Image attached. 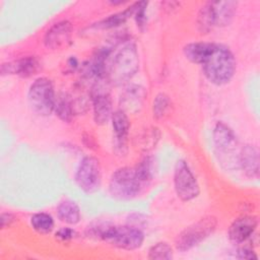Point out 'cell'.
<instances>
[{
  "label": "cell",
  "mask_w": 260,
  "mask_h": 260,
  "mask_svg": "<svg viewBox=\"0 0 260 260\" xmlns=\"http://www.w3.org/2000/svg\"><path fill=\"white\" fill-rule=\"evenodd\" d=\"M238 257L241 259H257L255 253L248 248H242L238 251Z\"/></svg>",
  "instance_id": "f1b7e54d"
},
{
  "label": "cell",
  "mask_w": 260,
  "mask_h": 260,
  "mask_svg": "<svg viewBox=\"0 0 260 260\" xmlns=\"http://www.w3.org/2000/svg\"><path fill=\"white\" fill-rule=\"evenodd\" d=\"M214 26H225L231 23L236 13L237 2L213 1L209 2Z\"/></svg>",
  "instance_id": "5bb4252c"
},
{
  "label": "cell",
  "mask_w": 260,
  "mask_h": 260,
  "mask_svg": "<svg viewBox=\"0 0 260 260\" xmlns=\"http://www.w3.org/2000/svg\"><path fill=\"white\" fill-rule=\"evenodd\" d=\"M171 102L169 96L166 93H158L154 100H153V105H152V112H153V117L156 119H160L164 117V115L167 113L168 109L170 108Z\"/></svg>",
  "instance_id": "d4e9b609"
},
{
  "label": "cell",
  "mask_w": 260,
  "mask_h": 260,
  "mask_svg": "<svg viewBox=\"0 0 260 260\" xmlns=\"http://www.w3.org/2000/svg\"><path fill=\"white\" fill-rule=\"evenodd\" d=\"M205 77L213 84L228 83L236 71V59L232 51L219 44H215L212 52L202 64Z\"/></svg>",
  "instance_id": "7a4b0ae2"
},
{
  "label": "cell",
  "mask_w": 260,
  "mask_h": 260,
  "mask_svg": "<svg viewBox=\"0 0 260 260\" xmlns=\"http://www.w3.org/2000/svg\"><path fill=\"white\" fill-rule=\"evenodd\" d=\"M137 6H138V2H135L131 6H129L127 9H125L124 11L112 14L109 17L99 21L98 23H95L94 26H96L98 28H103V29L118 26V25L124 23L129 17L134 15V13L137 9Z\"/></svg>",
  "instance_id": "d6986e66"
},
{
  "label": "cell",
  "mask_w": 260,
  "mask_h": 260,
  "mask_svg": "<svg viewBox=\"0 0 260 260\" xmlns=\"http://www.w3.org/2000/svg\"><path fill=\"white\" fill-rule=\"evenodd\" d=\"M258 219L253 215H243L235 219L229 229V238L234 243H243L255 232Z\"/></svg>",
  "instance_id": "8fae6325"
},
{
  "label": "cell",
  "mask_w": 260,
  "mask_h": 260,
  "mask_svg": "<svg viewBox=\"0 0 260 260\" xmlns=\"http://www.w3.org/2000/svg\"><path fill=\"white\" fill-rule=\"evenodd\" d=\"M14 220V216L11 213H2L1 214V228L5 229L9 226Z\"/></svg>",
  "instance_id": "f546056e"
},
{
  "label": "cell",
  "mask_w": 260,
  "mask_h": 260,
  "mask_svg": "<svg viewBox=\"0 0 260 260\" xmlns=\"http://www.w3.org/2000/svg\"><path fill=\"white\" fill-rule=\"evenodd\" d=\"M173 258L172 247L165 242H159L153 245L148 251V259L154 260H171Z\"/></svg>",
  "instance_id": "cb8c5ba5"
},
{
  "label": "cell",
  "mask_w": 260,
  "mask_h": 260,
  "mask_svg": "<svg viewBox=\"0 0 260 260\" xmlns=\"http://www.w3.org/2000/svg\"><path fill=\"white\" fill-rule=\"evenodd\" d=\"M138 68L139 58L136 46L128 41L114 52L106 68V78L110 82L120 85L128 81L137 72Z\"/></svg>",
  "instance_id": "6da1fadb"
},
{
  "label": "cell",
  "mask_w": 260,
  "mask_h": 260,
  "mask_svg": "<svg viewBox=\"0 0 260 260\" xmlns=\"http://www.w3.org/2000/svg\"><path fill=\"white\" fill-rule=\"evenodd\" d=\"M143 182L139 179L135 168L123 167L116 170L109 182V192L112 197L119 200H129L136 197Z\"/></svg>",
  "instance_id": "277c9868"
},
{
  "label": "cell",
  "mask_w": 260,
  "mask_h": 260,
  "mask_svg": "<svg viewBox=\"0 0 260 260\" xmlns=\"http://www.w3.org/2000/svg\"><path fill=\"white\" fill-rule=\"evenodd\" d=\"M27 99L31 110L41 116H49L55 107L56 95L52 81L46 77H39L30 85Z\"/></svg>",
  "instance_id": "5b68a950"
},
{
  "label": "cell",
  "mask_w": 260,
  "mask_h": 260,
  "mask_svg": "<svg viewBox=\"0 0 260 260\" xmlns=\"http://www.w3.org/2000/svg\"><path fill=\"white\" fill-rule=\"evenodd\" d=\"M58 218L67 224H76L80 220V209L78 205L69 199L61 201L57 207Z\"/></svg>",
  "instance_id": "e0dca14e"
},
{
  "label": "cell",
  "mask_w": 260,
  "mask_h": 260,
  "mask_svg": "<svg viewBox=\"0 0 260 260\" xmlns=\"http://www.w3.org/2000/svg\"><path fill=\"white\" fill-rule=\"evenodd\" d=\"M217 225V219L214 216L208 215L200 218L182 231L175 242L176 248L179 251L185 252L200 244L209 237Z\"/></svg>",
  "instance_id": "8992f818"
},
{
  "label": "cell",
  "mask_w": 260,
  "mask_h": 260,
  "mask_svg": "<svg viewBox=\"0 0 260 260\" xmlns=\"http://www.w3.org/2000/svg\"><path fill=\"white\" fill-rule=\"evenodd\" d=\"M174 186L177 196L182 201H190L200 193L198 182L184 159H179L175 166Z\"/></svg>",
  "instance_id": "ba28073f"
},
{
  "label": "cell",
  "mask_w": 260,
  "mask_h": 260,
  "mask_svg": "<svg viewBox=\"0 0 260 260\" xmlns=\"http://www.w3.org/2000/svg\"><path fill=\"white\" fill-rule=\"evenodd\" d=\"M239 162L249 178H257L259 175V149L255 145H245L240 153Z\"/></svg>",
  "instance_id": "9a60e30c"
},
{
  "label": "cell",
  "mask_w": 260,
  "mask_h": 260,
  "mask_svg": "<svg viewBox=\"0 0 260 260\" xmlns=\"http://www.w3.org/2000/svg\"><path fill=\"white\" fill-rule=\"evenodd\" d=\"M105 78L99 79L91 90V102L93 108V119L99 125L107 124L113 116V106L110 92L103 82Z\"/></svg>",
  "instance_id": "9c48e42d"
},
{
  "label": "cell",
  "mask_w": 260,
  "mask_h": 260,
  "mask_svg": "<svg viewBox=\"0 0 260 260\" xmlns=\"http://www.w3.org/2000/svg\"><path fill=\"white\" fill-rule=\"evenodd\" d=\"M147 2L145 1H140L138 2V6H137V9L134 13L135 15V19H136V22H137V25L138 26H143L145 25V21H146V17H145V10H146V7H147Z\"/></svg>",
  "instance_id": "4316f807"
},
{
  "label": "cell",
  "mask_w": 260,
  "mask_h": 260,
  "mask_svg": "<svg viewBox=\"0 0 260 260\" xmlns=\"http://www.w3.org/2000/svg\"><path fill=\"white\" fill-rule=\"evenodd\" d=\"M213 43H205V42H196L190 43L186 45L183 49L185 57L196 64H203L205 60L208 58L210 53L214 48Z\"/></svg>",
  "instance_id": "2e32d148"
},
{
  "label": "cell",
  "mask_w": 260,
  "mask_h": 260,
  "mask_svg": "<svg viewBox=\"0 0 260 260\" xmlns=\"http://www.w3.org/2000/svg\"><path fill=\"white\" fill-rule=\"evenodd\" d=\"M135 171L139 177V179L143 182L146 183L148 182L151 177V165H150V159L148 157H145L143 160L140 161V164L135 168Z\"/></svg>",
  "instance_id": "484cf974"
},
{
  "label": "cell",
  "mask_w": 260,
  "mask_h": 260,
  "mask_svg": "<svg viewBox=\"0 0 260 260\" xmlns=\"http://www.w3.org/2000/svg\"><path fill=\"white\" fill-rule=\"evenodd\" d=\"M54 111L62 121L69 122L72 119L74 109L69 99L66 95L62 94V95H59L58 98L56 96Z\"/></svg>",
  "instance_id": "7402d4cb"
},
{
  "label": "cell",
  "mask_w": 260,
  "mask_h": 260,
  "mask_svg": "<svg viewBox=\"0 0 260 260\" xmlns=\"http://www.w3.org/2000/svg\"><path fill=\"white\" fill-rule=\"evenodd\" d=\"M197 24H198V27H199V29L202 34H206L214 27L209 2L204 4L201 7V9L199 10L198 16H197Z\"/></svg>",
  "instance_id": "603a6c76"
},
{
  "label": "cell",
  "mask_w": 260,
  "mask_h": 260,
  "mask_svg": "<svg viewBox=\"0 0 260 260\" xmlns=\"http://www.w3.org/2000/svg\"><path fill=\"white\" fill-rule=\"evenodd\" d=\"M213 141L219 152L230 153L236 149L237 139L233 130L222 122H218L213 129Z\"/></svg>",
  "instance_id": "4fadbf2b"
},
{
  "label": "cell",
  "mask_w": 260,
  "mask_h": 260,
  "mask_svg": "<svg viewBox=\"0 0 260 260\" xmlns=\"http://www.w3.org/2000/svg\"><path fill=\"white\" fill-rule=\"evenodd\" d=\"M74 235H75V232L69 228H63L55 234L56 238L61 241H69L74 237Z\"/></svg>",
  "instance_id": "83f0119b"
},
{
  "label": "cell",
  "mask_w": 260,
  "mask_h": 260,
  "mask_svg": "<svg viewBox=\"0 0 260 260\" xmlns=\"http://www.w3.org/2000/svg\"><path fill=\"white\" fill-rule=\"evenodd\" d=\"M30 224L36 232L40 234H49L54 229V219L49 213L39 212L30 217Z\"/></svg>",
  "instance_id": "44dd1931"
},
{
  "label": "cell",
  "mask_w": 260,
  "mask_h": 260,
  "mask_svg": "<svg viewBox=\"0 0 260 260\" xmlns=\"http://www.w3.org/2000/svg\"><path fill=\"white\" fill-rule=\"evenodd\" d=\"M72 42V25L67 20L53 24L46 32L44 44L50 50H62Z\"/></svg>",
  "instance_id": "30bf717a"
},
{
  "label": "cell",
  "mask_w": 260,
  "mask_h": 260,
  "mask_svg": "<svg viewBox=\"0 0 260 260\" xmlns=\"http://www.w3.org/2000/svg\"><path fill=\"white\" fill-rule=\"evenodd\" d=\"M111 120H112L113 130L115 132V136L118 142L120 144H123L127 138V135L130 129V122H129L128 116L123 110H117L113 113Z\"/></svg>",
  "instance_id": "ac0fdd59"
},
{
  "label": "cell",
  "mask_w": 260,
  "mask_h": 260,
  "mask_svg": "<svg viewBox=\"0 0 260 260\" xmlns=\"http://www.w3.org/2000/svg\"><path fill=\"white\" fill-rule=\"evenodd\" d=\"M75 182L85 193L96 192L102 184V169L99 159L92 155L84 156L76 170Z\"/></svg>",
  "instance_id": "52a82bcc"
},
{
  "label": "cell",
  "mask_w": 260,
  "mask_h": 260,
  "mask_svg": "<svg viewBox=\"0 0 260 260\" xmlns=\"http://www.w3.org/2000/svg\"><path fill=\"white\" fill-rule=\"evenodd\" d=\"M41 64L36 57L28 56L21 59L4 63L1 65V73L5 74H16L21 77H29L40 70Z\"/></svg>",
  "instance_id": "7c38bea8"
},
{
  "label": "cell",
  "mask_w": 260,
  "mask_h": 260,
  "mask_svg": "<svg viewBox=\"0 0 260 260\" xmlns=\"http://www.w3.org/2000/svg\"><path fill=\"white\" fill-rule=\"evenodd\" d=\"M93 233L106 243L129 251L140 248L144 241L143 233L129 225H99Z\"/></svg>",
  "instance_id": "3957f363"
},
{
  "label": "cell",
  "mask_w": 260,
  "mask_h": 260,
  "mask_svg": "<svg viewBox=\"0 0 260 260\" xmlns=\"http://www.w3.org/2000/svg\"><path fill=\"white\" fill-rule=\"evenodd\" d=\"M143 89L139 86H131L129 87L122 98V103L124 106L123 110L126 113V110L128 111H136L139 106H141L142 99H143Z\"/></svg>",
  "instance_id": "ffe728a7"
}]
</instances>
